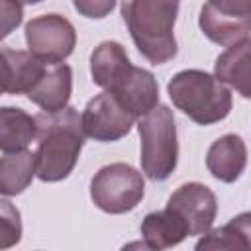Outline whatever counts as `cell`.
<instances>
[{
	"label": "cell",
	"mask_w": 251,
	"mask_h": 251,
	"mask_svg": "<svg viewBox=\"0 0 251 251\" xmlns=\"http://www.w3.org/2000/svg\"><path fill=\"white\" fill-rule=\"evenodd\" d=\"M37 122V178L43 182H59L67 178L84 145V129L78 112L67 106L59 112H39Z\"/></svg>",
	"instance_id": "6da1fadb"
},
{
	"label": "cell",
	"mask_w": 251,
	"mask_h": 251,
	"mask_svg": "<svg viewBox=\"0 0 251 251\" xmlns=\"http://www.w3.org/2000/svg\"><path fill=\"white\" fill-rule=\"evenodd\" d=\"M122 16L137 51L151 65H163L176 57L178 0H124Z\"/></svg>",
	"instance_id": "7a4b0ae2"
},
{
	"label": "cell",
	"mask_w": 251,
	"mask_h": 251,
	"mask_svg": "<svg viewBox=\"0 0 251 251\" xmlns=\"http://www.w3.org/2000/svg\"><path fill=\"white\" fill-rule=\"evenodd\" d=\"M167 94L175 108L198 126H212L227 118L233 106L229 88L200 69L178 71L167 84Z\"/></svg>",
	"instance_id": "3957f363"
},
{
	"label": "cell",
	"mask_w": 251,
	"mask_h": 251,
	"mask_svg": "<svg viewBox=\"0 0 251 251\" xmlns=\"http://www.w3.org/2000/svg\"><path fill=\"white\" fill-rule=\"evenodd\" d=\"M137 131L141 139V171L151 180H167L178 161L176 124L173 110L165 104H157L149 114L137 120Z\"/></svg>",
	"instance_id": "277c9868"
},
{
	"label": "cell",
	"mask_w": 251,
	"mask_h": 251,
	"mask_svg": "<svg viewBox=\"0 0 251 251\" xmlns=\"http://www.w3.org/2000/svg\"><path fill=\"white\" fill-rule=\"evenodd\" d=\"M145 194L143 175L127 163H110L90 180V198L106 214L131 212Z\"/></svg>",
	"instance_id": "5b68a950"
},
{
	"label": "cell",
	"mask_w": 251,
	"mask_h": 251,
	"mask_svg": "<svg viewBox=\"0 0 251 251\" xmlns=\"http://www.w3.org/2000/svg\"><path fill=\"white\" fill-rule=\"evenodd\" d=\"M25 43L39 61L57 65L75 51L76 29L61 14H43L25 24Z\"/></svg>",
	"instance_id": "8992f818"
},
{
	"label": "cell",
	"mask_w": 251,
	"mask_h": 251,
	"mask_svg": "<svg viewBox=\"0 0 251 251\" xmlns=\"http://www.w3.org/2000/svg\"><path fill=\"white\" fill-rule=\"evenodd\" d=\"M80 120H82L84 135L102 143H110L126 137L135 122V118L118 100V96L108 90L88 100L84 112L80 114Z\"/></svg>",
	"instance_id": "52a82bcc"
},
{
	"label": "cell",
	"mask_w": 251,
	"mask_h": 251,
	"mask_svg": "<svg viewBox=\"0 0 251 251\" xmlns=\"http://www.w3.org/2000/svg\"><path fill=\"white\" fill-rule=\"evenodd\" d=\"M167 208L175 210L184 220L190 235H204L214 226L218 214V200L206 184L184 182L169 196Z\"/></svg>",
	"instance_id": "ba28073f"
},
{
	"label": "cell",
	"mask_w": 251,
	"mask_h": 251,
	"mask_svg": "<svg viewBox=\"0 0 251 251\" xmlns=\"http://www.w3.org/2000/svg\"><path fill=\"white\" fill-rule=\"evenodd\" d=\"M133 71V65L118 41H102L90 55V75L94 84L114 92Z\"/></svg>",
	"instance_id": "9c48e42d"
},
{
	"label": "cell",
	"mask_w": 251,
	"mask_h": 251,
	"mask_svg": "<svg viewBox=\"0 0 251 251\" xmlns=\"http://www.w3.org/2000/svg\"><path fill=\"white\" fill-rule=\"evenodd\" d=\"M47 63L29 51L2 47V90L6 94H27L43 76Z\"/></svg>",
	"instance_id": "30bf717a"
},
{
	"label": "cell",
	"mask_w": 251,
	"mask_h": 251,
	"mask_svg": "<svg viewBox=\"0 0 251 251\" xmlns=\"http://www.w3.org/2000/svg\"><path fill=\"white\" fill-rule=\"evenodd\" d=\"M206 167L210 175L222 182H235L247 167V145L235 133L218 137L206 153Z\"/></svg>",
	"instance_id": "8fae6325"
},
{
	"label": "cell",
	"mask_w": 251,
	"mask_h": 251,
	"mask_svg": "<svg viewBox=\"0 0 251 251\" xmlns=\"http://www.w3.org/2000/svg\"><path fill=\"white\" fill-rule=\"evenodd\" d=\"M214 75L220 82L251 100V37H245L220 53L214 63Z\"/></svg>",
	"instance_id": "7c38bea8"
},
{
	"label": "cell",
	"mask_w": 251,
	"mask_h": 251,
	"mask_svg": "<svg viewBox=\"0 0 251 251\" xmlns=\"http://www.w3.org/2000/svg\"><path fill=\"white\" fill-rule=\"evenodd\" d=\"M73 92V69L67 63L47 65L43 76L25 94L43 112H59L69 106Z\"/></svg>",
	"instance_id": "4fadbf2b"
},
{
	"label": "cell",
	"mask_w": 251,
	"mask_h": 251,
	"mask_svg": "<svg viewBox=\"0 0 251 251\" xmlns=\"http://www.w3.org/2000/svg\"><path fill=\"white\" fill-rule=\"evenodd\" d=\"M127 108V112L139 120L159 104V84L151 71L133 67L129 76L112 92Z\"/></svg>",
	"instance_id": "5bb4252c"
},
{
	"label": "cell",
	"mask_w": 251,
	"mask_h": 251,
	"mask_svg": "<svg viewBox=\"0 0 251 251\" xmlns=\"http://www.w3.org/2000/svg\"><path fill=\"white\" fill-rule=\"evenodd\" d=\"M190 235L184 220L171 208L149 212L141 222L143 247L147 249H169L182 243Z\"/></svg>",
	"instance_id": "9a60e30c"
},
{
	"label": "cell",
	"mask_w": 251,
	"mask_h": 251,
	"mask_svg": "<svg viewBox=\"0 0 251 251\" xmlns=\"http://www.w3.org/2000/svg\"><path fill=\"white\" fill-rule=\"evenodd\" d=\"M37 137L35 116H29L22 108L4 106L0 110V149L2 153L24 151Z\"/></svg>",
	"instance_id": "2e32d148"
},
{
	"label": "cell",
	"mask_w": 251,
	"mask_h": 251,
	"mask_svg": "<svg viewBox=\"0 0 251 251\" xmlns=\"http://www.w3.org/2000/svg\"><path fill=\"white\" fill-rule=\"evenodd\" d=\"M37 175L35 153L29 149L2 153L0 157V192L2 196L22 194Z\"/></svg>",
	"instance_id": "e0dca14e"
},
{
	"label": "cell",
	"mask_w": 251,
	"mask_h": 251,
	"mask_svg": "<svg viewBox=\"0 0 251 251\" xmlns=\"http://www.w3.org/2000/svg\"><path fill=\"white\" fill-rule=\"evenodd\" d=\"M198 25L210 41L224 47H229L251 33V20H235V18L222 16L214 12L208 4H204L200 10Z\"/></svg>",
	"instance_id": "ac0fdd59"
},
{
	"label": "cell",
	"mask_w": 251,
	"mask_h": 251,
	"mask_svg": "<svg viewBox=\"0 0 251 251\" xmlns=\"http://www.w3.org/2000/svg\"><path fill=\"white\" fill-rule=\"evenodd\" d=\"M196 249H249L251 251V212H241L226 226L210 229L196 243Z\"/></svg>",
	"instance_id": "d6986e66"
},
{
	"label": "cell",
	"mask_w": 251,
	"mask_h": 251,
	"mask_svg": "<svg viewBox=\"0 0 251 251\" xmlns=\"http://www.w3.org/2000/svg\"><path fill=\"white\" fill-rule=\"evenodd\" d=\"M22 239V220L10 200H0V249H8Z\"/></svg>",
	"instance_id": "ffe728a7"
},
{
	"label": "cell",
	"mask_w": 251,
	"mask_h": 251,
	"mask_svg": "<svg viewBox=\"0 0 251 251\" xmlns=\"http://www.w3.org/2000/svg\"><path fill=\"white\" fill-rule=\"evenodd\" d=\"M206 4L222 16L235 20H251V0H208Z\"/></svg>",
	"instance_id": "44dd1931"
},
{
	"label": "cell",
	"mask_w": 251,
	"mask_h": 251,
	"mask_svg": "<svg viewBox=\"0 0 251 251\" xmlns=\"http://www.w3.org/2000/svg\"><path fill=\"white\" fill-rule=\"evenodd\" d=\"M116 2L118 0H73V6L84 18L102 20L116 8Z\"/></svg>",
	"instance_id": "7402d4cb"
},
{
	"label": "cell",
	"mask_w": 251,
	"mask_h": 251,
	"mask_svg": "<svg viewBox=\"0 0 251 251\" xmlns=\"http://www.w3.org/2000/svg\"><path fill=\"white\" fill-rule=\"evenodd\" d=\"M4 4V27H2V37L10 35L14 27H18L22 24V18H24V12H22V4L18 0H2Z\"/></svg>",
	"instance_id": "603a6c76"
},
{
	"label": "cell",
	"mask_w": 251,
	"mask_h": 251,
	"mask_svg": "<svg viewBox=\"0 0 251 251\" xmlns=\"http://www.w3.org/2000/svg\"><path fill=\"white\" fill-rule=\"evenodd\" d=\"M20 4H39V2H43V0H18Z\"/></svg>",
	"instance_id": "cb8c5ba5"
}]
</instances>
